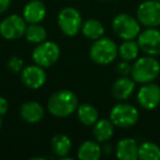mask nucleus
I'll use <instances>...</instances> for the list:
<instances>
[{
  "mask_svg": "<svg viewBox=\"0 0 160 160\" xmlns=\"http://www.w3.org/2000/svg\"><path fill=\"white\" fill-rule=\"evenodd\" d=\"M8 68L12 71L13 73H21V71L23 70V60L19 56H12L10 57V59L8 60Z\"/></svg>",
  "mask_w": 160,
  "mask_h": 160,
  "instance_id": "25",
  "label": "nucleus"
},
{
  "mask_svg": "<svg viewBox=\"0 0 160 160\" xmlns=\"http://www.w3.org/2000/svg\"><path fill=\"white\" fill-rule=\"evenodd\" d=\"M90 58L98 65H110L118 55V47L113 40L109 38H100L93 42L89 51Z\"/></svg>",
  "mask_w": 160,
  "mask_h": 160,
  "instance_id": "3",
  "label": "nucleus"
},
{
  "mask_svg": "<svg viewBox=\"0 0 160 160\" xmlns=\"http://www.w3.org/2000/svg\"><path fill=\"white\" fill-rule=\"evenodd\" d=\"M137 102L142 109H157L160 105V86L152 82L144 83L137 92Z\"/></svg>",
  "mask_w": 160,
  "mask_h": 160,
  "instance_id": "11",
  "label": "nucleus"
},
{
  "mask_svg": "<svg viewBox=\"0 0 160 160\" xmlns=\"http://www.w3.org/2000/svg\"><path fill=\"white\" fill-rule=\"evenodd\" d=\"M60 57V48L55 42L44 41L38 44L32 52V59L36 65L47 68L57 62Z\"/></svg>",
  "mask_w": 160,
  "mask_h": 160,
  "instance_id": "7",
  "label": "nucleus"
},
{
  "mask_svg": "<svg viewBox=\"0 0 160 160\" xmlns=\"http://www.w3.org/2000/svg\"><path fill=\"white\" fill-rule=\"evenodd\" d=\"M27 30V21L23 17L11 14L0 22V35L5 40L13 41L24 36Z\"/></svg>",
  "mask_w": 160,
  "mask_h": 160,
  "instance_id": "9",
  "label": "nucleus"
},
{
  "mask_svg": "<svg viewBox=\"0 0 160 160\" xmlns=\"http://www.w3.org/2000/svg\"><path fill=\"white\" fill-rule=\"evenodd\" d=\"M137 43L139 48L146 55H160V30L157 28H147L140 31L137 36Z\"/></svg>",
  "mask_w": 160,
  "mask_h": 160,
  "instance_id": "10",
  "label": "nucleus"
},
{
  "mask_svg": "<svg viewBox=\"0 0 160 160\" xmlns=\"http://www.w3.org/2000/svg\"><path fill=\"white\" fill-rule=\"evenodd\" d=\"M92 133H93V137L96 138L97 142H105L114 134V124L112 121L108 120V118H101L98 120L93 124V128H92Z\"/></svg>",
  "mask_w": 160,
  "mask_h": 160,
  "instance_id": "17",
  "label": "nucleus"
},
{
  "mask_svg": "<svg viewBox=\"0 0 160 160\" xmlns=\"http://www.w3.org/2000/svg\"><path fill=\"white\" fill-rule=\"evenodd\" d=\"M136 87V82L133 78L128 76H120V78L114 81L112 85L111 92L112 96L118 101H125L134 93Z\"/></svg>",
  "mask_w": 160,
  "mask_h": 160,
  "instance_id": "13",
  "label": "nucleus"
},
{
  "mask_svg": "<svg viewBox=\"0 0 160 160\" xmlns=\"http://www.w3.org/2000/svg\"><path fill=\"white\" fill-rule=\"evenodd\" d=\"M11 0H0V13H3L9 9Z\"/></svg>",
  "mask_w": 160,
  "mask_h": 160,
  "instance_id": "28",
  "label": "nucleus"
},
{
  "mask_svg": "<svg viewBox=\"0 0 160 160\" xmlns=\"http://www.w3.org/2000/svg\"><path fill=\"white\" fill-rule=\"evenodd\" d=\"M1 125H2V121H1V118H0V128H1Z\"/></svg>",
  "mask_w": 160,
  "mask_h": 160,
  "instance_id": "29",
  "label": "nucleus"
},
{
  "mask_svg": "<svg viewBox=\"0 0 160 160\" xmlns=\"http://www.w3.org/2000/svg\"><path fill=\"white\" fill-rule=\"evenodd\" d=\"M52 151L59 158H66L71 150V139L65 134H56L52 138Z\"/></svg>",
  "mask_w": 160,
  "mask_h": 160,
  "instance_id": "20",
  "label": "nucleus"
},
{
  "mask_svg": "<svg viewBox=\"0 0 160 160\" xmlns=\"http://www.w3.org/2000/svg\"><path fill=\"white\" fill-rule=\"evenodd\" d=\"M102 1H111V0H102Z\"/></svg>",
  "mask_w": 160,
  "mask_h": 160,
  "instance_id": "30",
  "label": "nucleus"
},
{
  "mask_svg": "<svg viewBox=\"0 0 160 160\" xmlns=\"http://www.w3.org/2000/svg\"><path fill=\"white\" fill-rule=\"evenodd\" d=\"M24 36L28 42L33 44H40V43L46 41L47 32L44 27L40 25V23H32L27 27Z\"/></svg>",
  "mask_w": 160,
  "mask_h": 160,
  "instance_id": "24",
  "label": "nucleus"
},
{
  "mask_svg": "<svg viewBox=\"0 0 160 160\" xmlns=\"http://www.w3.org/2000/svg\"><path fill=\"white\" fill-rule=\"evenodd\" d=\"M57 23L60 31L66 36H75L81 31L82 18L76 8L66 7L59 11L57 16Z\"/></svg>",
  "mask_w": 160,
  "mask_h": 160,
  "instance_id": "6",
  "label": "nucleus"
},
{
  "mask_svg": "<svg viewBox=\"0 0 160 160\" xmlns=\"http://www.w3.org/2000/svg\"><path fill=\"white\" fill-rule=\"evenodd\" d=\"M136 18L142 25L146 28L160 27V1L145 0L138 6Z\"/></svg>",
  "mask_w": 160,
  "mask_h": 160,
  "instance_id": "8",
  "label": "nucleus"
},
{
  "mask_svg": "<svg viewBox=\"0 0 160 160\" xmlns=\"http://www.w3.org/2000/svg\"><path fill=\"white\" fill-rule=\"evenodd\" d=\"M9 109V104H8V101L6 100L3 97H0V116H3L8 112Z\"/></svg>",
  "mask_w": 160,
  "mask_h": 160,
  "instance_id": "27",
  "label": "nucleus"
},
{
  "mask_svg": "<svg viewBox=\"0 0 160 160\" xmlns=\"http://www.w3.org/2000/svg\"><path fill=\"white\" fill-rule=\"evenodd\" d=\"M79 107L78 98L72 91L62 89L55 91L47 101L48 112L55 118H64L71 115Z\"/></svg>",
  "mask_w": 160,
  "mask_h": 160,
  "instance_id": "1",
  "label": "nucleus"
},
{
  "mask_svg": "<svg viewBox=\"0 0 160 160\" xmlns=\"http://www.w3.org/2000/svg\"><path fill=\"white\" fill-rule=\"evenodd\" d=\"M159 1H160V0H159Z\"/></svg>",
  "mask_w": 160,
  "mask_h": 160,
  "instance_id": "31",
  "label": "nucleus"
},
{
  "mask_svg": "<svg viewBox=\"0 0 160 160\" xmlns=\"http://www.w3.org/2000/svg\"><path fill=\"white\" fill-rule=\"evenodd\" d=\"M116 71L120 76H131L132 65L127 60H122L116 66Z\"/></svg>",
  "mask_w": 160,
  "mask_h": 160,
  "instance_id": "26",
  "label": "nucleus"
},
{
  "mask_svg": "<svg viewBox=\"0 0 160 160\" xmlns=\"http://www.w3.org/2000/svg\"><path fill=\"white\" fill-rule=\"evenodd\" d=\"M139 45L135 40H125L118 46V56L122 60L133 62L138 57L139 54Z\"/></svg>",
  "mask_w": 160,
  "mask_h": 160,
  "instance_id": "22",
  "label": "nucleus"
},
{
  "mask_svg": "<svg viewBox=\"0 0 160 160\" xmlns=\"http://www.w3.org/2000/svg\"><path fill=\"white\" fill-rule=\"evenodd\" d=\"M138 159L140 160H159L160 146L153 142H144L138 148Z\"/></svg>",
  "mask_w": 160,
  "mask_h": 160,
  "instance_id": "23",
  "label": "nucleus"
},
{
  "mask_svg": "<svg viewBox=\"0 0 160 160\" xmlns=\"http://www.w3.org/2000/svg\"><path fill=\"white\" fill-rule=\"evenodd\" d=\"M43 107L35 101H28L20 108V116L27 123H38L44 118Z\"/></svg>",
  "mask_w": 160,
  "mask_h": 160,
  "instance_id": "16",
  "label": "nucleus"
},
{
  "mask_svg": "<svg viewBox=\"0 0 160 160\" xmlns=\"http://www.w3.org/2000/svg\"><path fill=\"white\" fill-rule=\"evenodd\" d=\"M138 148H139V145L134 138H122L121 140H118L116 145V158L120 160L138 159Z\"/></svg>",
  "mask_w": 160,
  "mask_h": 160,
  "instance_id": "15",
  "label": "nucleus"
},
{
  "mask_svg": "<svg viewBox=\"0 0 160 160\" xmlns=\"http://www.w3.org/2000/svg\"><path fill=\"white\" fill-rule=\"evenodd\" d=\"M139 112L134 105L121 101L110 111V120L114 126L121 128H129L138 122Z\"/></svg>",
  "mask_w": 160,
  "mask_h": 160,
  "instance_id": "4",
  "label": "nucleus"
},
{
  "mask_svg": "<svg viewBox=\"0 0 160 160\" xmlns=\"http://www.w3.org/2000/svg\"><path fill=\"white\" fill-rule=\"evenodd\" d=\"M77 118L85 126H92L99 120V112L96 107L89 103H83L77 109Z\"/></svg>",
  "mask_w": 160,
  "mask_h": 160,
  "instance_id": "19",
  "label": "nucleus"
},
{
  "mask_svg": "<svg viewBox=\"0 0 160 160\" xmlns=\"http://www.w3.org/2000/svg\"><path fill=\"white\" fill-rule=\"evenodd\" d=\"M23 18L27 23H41L46 17V7L41 0H31L23 9Z\"/></svg>",
  "mask_w": 160,
  "mask_h": 160,
  "instance_id": "14",
  "label": "nucleus"
},
{
  "mask_svg": "<svg viewBox=\"0 0 160 160\" xmlns=\"http://www.w3.org/2000/svg\"><path fill=\"white\" fill-rule=\"evenodd\" d=\"M21 81L30 89H40L46 81V73L43 67L36 64L27 66L21 71Z\"/></svg>",
  "mask_w": 160,
  "mask_h": 160,
  "instance_id": "12",
  "label": "nucleus"
},
{
  "mask_svg": "<svg viewBox=\"0 0 160 160\" xmlns=\"http://www.w3.org/2000/svg\"><path fill=\"white\" fill-rule=\"evenodd\" d=\"M112 28L116 35L123 41L135 40L140 33V23L137 18L127 13H120L115 16L112 22Z\"/></svg>",
  "mask_w": 160,
  "mask_h": 160,
  "instance_id": "5",
  "label": "nucleus"
},
{
  "mask_svg": "<svg viewBox=\"0 0 160 160\" xmlns=\"http://www.w3.org/2000/svg\"><path fill=\"white\" fill-rule=\"evenodd\" d=\"M104 27L99 20L96 19H89L82 23L81 32L87 38L96 41L104 35Z\"/></svg>",
  "mask_w": 160,
  "mask_h": 160,
  "instance_id": "21",
  "label": "nucleus"
},
{
  "mask_svg": "<svg viewBox=\"0 0 160 160\" xmlns=\"http://www.w3.org/2000/svg\"><path fill=\"white\" fill-rule=\"evenodd\" d=\"M102 155V148L94 140H86L80 145L77 157L80 160H99Z\"/></svg>",
  "mask_w": 160,
  "mask_h": 160,
  "instance_id": "18",
  "label": "nucleus"
},
{
  "mask_svg": "<svg viewBox=\"0 0 160 160\" xmlns=\"http://www.w3.org/2000/svg\"><path fill=\"white\" fill-rule=\"evenodd\" d=\"M160 75V62L155 56L145 55L137 57L132 65L131 77L136 83L152 82Z\"/></svg>",
  "mask_w": 160,
  "mask_h": 160,
  "instance_id": "2",
  "label": "nucleus"
}]
</instances>
